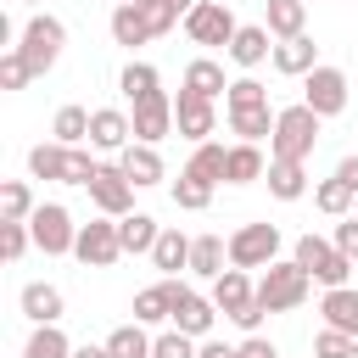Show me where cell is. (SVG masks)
Listing matches in <instances>:
<instances>
[{
    "instance_id": "obj_1",
    "label": "cell",
    "mask_w": 358,
    "mask_h": 358,
    "mask_svg": "<svg viewBox=\"0 0 358 358\" xmlns=\"http://www.w3.org/2000/svg\"><path fill=\"white\" fill-rule=\"evenodd\" d=\"M319 112L308 101L296 106H280L274 112V134H268V157H285V162H308V151L319 145Z\"/></svg>"
},
{
    "instance_id": "obj_2",
    "label": "cell",
    "mask_w": 358,
    "mask_h": 358,
    "mask_svg": "<svg viewBox=\"0 0 358 358\" xmlns=\"http://www.w3.org/2000/svg\"><path fill=\"white\" fill-rule=\"evenodd\" d=\"M308 285H313V274L296 257H285V263L274 257L263 268V280H257V302H263V313H291V308L308 302Z\"/></svg>"
},
{
    "instance_id": "obj_3",
    "label": "cell",
    "mask_w": 358,
    "mask_h": 358,
    "mask_svg": "<svg viewBox=\"0 0 358 358\" xmlns=\"http://www.w3.org/2000/svg\"><path fill=\"white\" fill-rule=\"evenodd\" d=\"M213 302H218V313H224L229 324H241L246 336L263 324V302H257V285H252V280H246V268H235V263H229V268L213 280Z\"/></svg>"
},
{
    "instance_id": "obj_4",
    "label": "cell",
    "mask_w": 358,
    "mask_h": 358,
    "mask_svg": "<svg viewBox=\"0 0 358 358\" xmlns=\"http://www.w3.org/2000/svg\"><path fill=\"white\" fill-rule=\"evenodd\" d=\"M62 45H67V28H62V17H50V11L28 17L22 34H17V50H22V62L34 67V78L50 73V67L62 62Z\"/></svg>"
},
{
    "instance_id": "obj_5",
    "label": "cell",
    "mask_w": 358,
    "mask_h": 358,
    "mask_svg": "<svg viewBox=\"0 0 358 358\" xmlns=\"http://www.w3.org/2000/svg\"><path fill=\"white\" fill-rule=\"evenodd\" d=\"M291 257H296V263H302V268H308V274H313V280H319L324 291H330V285H347V280H352V257H347V252H341L336 241L313 235V229H308V235L296 241V252H291Z\"/></svg>"
},
{
    "instance_id": "obj_6",
    "label": "cell",
    "mask_w": 358,
    "mask_h": 358,
    "mask_svg": "<svg viewBox=\"0 0 358 358\" xmlns=\"http://www.w3.org/2000/svg\"><path fill=\"white\" fill-rule=\"evenodd\" d=\"M73 257L84 263V268H112L117 257H123V235H117V218H90V224H78V241H73Z\"/></svg>"
},
{
    "instance_id": "obj_7",
    "label": "cell",
    "mask_w": 358,
    "mask_h": 358,
    "mask_svg": "<svg viewBox=\"0 0 358 358\" xmlns=\"http://www.w3.org/2000/svg\"><path fill=\"white\" fill-rule=\"evenodd\" d=\"M28 229H34V246H39L45 257L73 252V241H78V224H73V213H67L62 201H39L34 218H28Z\"/></svg>"
},
{
    "instance_id": "obj_8",
    "label": "cell",
    "mask_w": 358,
    "mask_h": 358,
    "mask_svg": "<svg viewBox=\"0 0 358 358\" xmlns=\"http://www.w3.org/2000/svg\"><path fill=\"white\" fill-rule=\"evenodd\" d=\"M235 28H241V22H235V11H229L224 0H196V11L185 17V34H190V45H207V50H213V45H224V50H229Z\"/></svg>"
},
{
    "instance_id": "obj_9",
    "label": "cell",
    "mask_w": 358,
    "mask_h": 358,
    "mask_svg": "<svg viewBox=\"0 0 358 358\" xmlns=\"http://www.w3.org/2000/svg\"><path fill=\"white\" fill-rule=\"evenodd\" d=\"M84 190H90V201H95L106 218L134 213V179L123 173V162H101V168H95V179H90Z\"/></svg>"
},
{
    "instance_id": "obj_10",
    "label": "cell",
    "mask_w": 358,
    "mask_h": 358,
    "mask_svg": "<svg viewBox=\"0 0 358 358\" xmlns=\"http://www.w3.org/2000/svg\"><path fill=\"white\" fill-rule=\"evenodd\" d=\"M280 257V229L274 224H241L229 235V263L235 268H268Z\"/></svg>"
},
{
    "instance_id": "obj_11",
    "label": "cell",
    "mask_w": 358,
    "mask_h": 358,
    "mask_svg": "<svg viewBox=\"0 0 358 358\" xmlns=\"http://www.w3.org/2000/svg\"><path fill=\"white\" fill-rule=\"evenodd\" d=\"M302 101H308L319 117L347 112V73H341V67H330V62H319V67L302 78Z\"/></svg>"
},
{
    "instance_id": "obj_12",
    "label": "cell",
    "mask_w": 358,
    "mask_h": 358,
    "mask_svg": "<svg viewBox=\"0 0 358 358\" xmlns=\"http://www.w3.org/2000/svg\"><path fill=\"white\" fill-rule=\"evenodd\" d=\"M168 280H173V274H168ZM213 319H218V302H213V296H196L190 285H179V280H173V330H185V336L207 341Z\"/></svg>"
},
{
    "instance_id": "obj_13",
    "label": "cell",
    "mask_w": 358,
    "mask_h": 358,
    "mask_svg": "<svg viewBox=\"0 0 358 358\" xmlns=\"http://www.w3.org/2000/svg\"><path fill=\"white\" fill-rule=\"evenodd\" d=\"M173 129H179L190 145H201V140L218 129L213 101H207V95H196V90H179V95H173Z\"/></svg>"
},
{
    "instance_id": "obj_14",
    "label": "cell",
    "mask_w": 358,
    "mask_h": 358,
    "mask_svg": "<svg viewBox=\"0 0 358 358\" xmlns=\"http://www.w3.org/2000/svg\"><path fill=\"white\" fill-rule=\"evenodd\" d=\"M134 140H145V145H157V140H168L173 134V95H145V101H134Z\"/></svg>"
},
{
    "instance_id": "obj_15",
    "label": "cell",
    "mask_w": 358,
    "mask_h": 358,
    "mask_svg": "<svg viewBox=\"0 0 358 358\" xmlns=\"http://www.w3.org/2000/svg\"><path fill=\"white\" fill-rule=\"evenodd\" d=\"M112 39L129 45V50H134V45H151V39H157L151 11H145L140 0H117V6H112Z\"/></svg>"
},
{
    "instance_id": "obj_16",
    "label": "cell",
    "mask_w": 358,
    "mask_h": 358,
    "mask_svg": "<svg viewBox=\"0 0 358 358\" xmlns=\"http://www.w3.org/2000/svg\"><path fill=\"white\" fill-rule=\"evenodd\" d=\"M129 140H134L129 112H117V106H95V112H90V145H95V151H123Z\"/></svg>"
},
{
    "instance_id": "obj_17",
    "label": "cell",
    "mask_w": 358,
    "mask_h": 358,
    "mask_svg": "<svg viewBox=\"0 0 358 358\" xmlns=\"http://www.w3.org/2000/svg\"><path fill=\"white\" fill-rule=\"evenodd\" d=\"M268 56H274V34H268V28H257V22H241V28H235V39H229V62L252 73V67H263Z\"/></svg>"
},
{
    "instance_id": "obj_18",
    "label": "cell",
    "mask_w": 358,
    "mask_h": 358,
    "mask_svg": "<svg viewBox=\"0 0 358 358\" xmlns=\"http://www.w3.org/2000/svg\"><path fill=\"white\" fill-rule=\"evenodd\" d=\"M117 162H123V173L134 179V190H145V185H162V157H157V145H145V140H129L123 151H117Z\"/></svg>"
},
{
    "instance_id": "obj_19",
    "label": "cell",
    "mask_w": 358,
    "mask_h": 358,
    "mask_svg": "<svg viewBox=\"0 0 358 358\" xmlns=\"http://www.w3.org/2000/svg\"><path fill=\"white\" fill-rule=\"evenodd\" d=\"M319 67V45L308 39V34H296V39H280L274 45V73H285V78H308Z\"/></svg>"
},
{
    "instance_id": "obj_20",
    "label": "cell",
    "mask_w": 358,
    "mask_h": 358,
    "mask_svg": "<svg viewBox=\"0 0 358 358\" xmlns=\"http://www.w3.org/2000/svg\"><path fill=\"white\" fill-rule=\"evenodd\" d=\"M268 196L274 201H302L308 196V168L302 162H285V157H268Z\"/></svg>"
},
{
    "instance_id": "obj_21",
    "label": "cell",
    "mask_w": 358,
    "mask_h": 358,
    "mask_svg": "<svg viewBox=\"0 0 358 358\" xmlns=\"http://www.w3.org/2000/svg\"><path fill=\"white\" fill-rule=\"evenodd\" d=\"M22 313L34 319V324H62V313H67V302H62V291L56 285H45V280H34V285H22Z\"/></svg>"
},
{
    "instance_id": "obj_22",
    "label": "cell",
    "mask_w": 358,
    "mask_h": 358,
    "mask_svg": "<svg viewBox=\"0 0 358 358\" xmlns=\"http://www.w3.org/2000/svg\"><path fill=\"white\" fill-rule=\"evenodd\" d=\"M263 173H268L263 151H257L252 140H235L229 157H224V185H252V179H263Z\"/></svg>"
},
{
    "instance_id": "obj_23",
    "label": "cell",
    "mask_w": 358,
    "mask_h": 358,
    "mask_svg": "<svg viewBox=\"0 0 358 358\" xmlns=\"http://www.w3.org/2000/svg\"><path fill=\"white\" fill-rule=\"evenodd\" d=\"M224 263H229V241H224V235H190V274L218 280Z\"/></svg>"
},
{
    "instance_id": "obj_24",
    "label": "cell",
    "mask_w": 358,
    "mask_h": 358,
    "mask_svg": "<svg viewBox=\"0 0 358 358\" xmlns=\"http://www.w3.org/2000/svg\"><path fill=\"white\" fill-rule=\"evenodd\" d=\"M319 313H324V324H330V330L358 336V291H352V285H330V291H324V302H319Z\"/></svg>"
},
{
    "instance_id": "obj_25",
    "label": "cell",
    "mask_w": 358,
    "mask_h": 358,
    "mask_svg": "<svg viewBox=\"0 0 358 358\" xmlns=\"http://www.w3.org/2000/svg\"><path fill=\"white\" fill-rule=\"evenodd\" d=\"M274 39H296L308 34V0H268V22H263Z\"/></svg>"
},
{
    "instance_id": "obj_26",
    "label": "cell",
    "mask_w": 358,
    "mask_h": 358,
    "mask_svg": "<svg viewBox=\"0 0 358 358\" xmlns=\"http://www.w3.org/2000/svg\"><path fill=\"white\" fill-rule=\"evenodd\" d=\"M185 90H196V95L218 101V95H229V78H224V67H218L213 56H196V62L185 67Z\"/></svg>"
},
{
    "instance_id": "obj_27",
    "label": "cell",
    "mask_w": 358,
    "mask_h": 358,
    "mask_svg": "<svg viewBox=\"0 0 358 358\" xmlns=\"http://www.w3.org/2000/svg\"><path fill=\"white\" fill-rule=\"evenodd\" d=\"M134 319H140V324H162V319H173V280L145 285V291L134 296Z\"/></svg>"
},
{
    "instance_id": "obj_28",
    "label": "cell",
    "mask_w": 358,
    "mask_h": 358,
    "mask_svg": "<svg viewBox=\"0 0 358 358\" xmlns=\"http://www.w3.org/2000/svg\"><path fill=\"white\" fill-rule=\"evenodd\" d=\"M313 207H319V213H330V218H347V213L358 207V190H352L347 179H336V173H330V179H319Z\"/></svg>"
},
{
    "instance_id": "obj_29",
    "label": "cell",
    "mask_w": 358,
    "mask_h": 358,
    "mask_svg": "<svg viewBox=\"0 0 358 358\" xmlns=\"http://www.w3.org/2000/svg\"><path fill=\"white\" fill-rule=\"evenodd\" d=\"M34 190H28V179H6L0 185V224H28L34 218Z\"/></svg>"
},
{
    "instance_id": "obj_30",
    "label": "cell",
    "mask_w": 358,
    "mask_h": 358,
    "mask_svg": "<svg viewBox=\"0 0 358 358\" xmlns=\"http://www.w3.org/2000/svg\"><path fill=\"white\" fill-rule=\"evenodd\" d=\"M117 235H123V252H151L157 235H162V224L151 213H123L117 218Z\"/></svg>"
},
{
    "instance_id": "obj_31",
    "label": "cell",
    "mask_w": 358,
    "mask_h": 358,
    "mask_svg": "<svg viewBox=\"0 0 358 358\" xmlns=\"http://www.w3.org/2000/svg\"><path fill=\"white\" fill-rule=\"evenodd\" d=\"M151 263H157L162 274H179V268H190V235H179V229H162V235H157V246H151Z\"/></svg>"
},
{
    "instance_id": "obj_32",
    "label": "cell",
    "mask_w": 358,
    "mask_h": 358,
    "mask_svg": "<svg viewBox=\"0 0 358 358\" xmlns=\"http://www.w3.org/2000/svg\"><path fill=\"white\" fill-rule=\"evenodd\" d=\"M224 157H229V145H218V140H201V145L190 151L185 173H196V179H207V185H224Z\"/></svg>"
},
{
    "instance_id": "obj_33",
    "label": "cell",
    "mask_w": 358,
    "mask_h": 358,
    "mask_svg": "<svg viewBox=\"0 0 358 358\" xmlns=\"http://www.w3.org/2000/svg\"><path fill=\"white\" fill-rule=\"evenodd\" d=\"M28 173H34V179H62V185H67V145H62V140L34 145V151H28Z\"/></svg>"
},
{
    "instance_id": "obj_34",
    "label": "cell",
    "mask_w": 358,
    "mask_h": 358,
    "mask_svg": "<svg viewBox=\"0 0 358 358\" xmlns=\"http://www.w3.org/2000/svg\"><path fill=\"white\" fill-rule=\"evenodd\" d=\"M106 347H112V358H151V336H145V324H140V319L117 324V330L106 336Z\"/></svg>"
},
{
    "instance_id": "obj_35",
    "label": "cell",
    "mask_w": 358,
    "mask_h": 358,
    "mask_svg": "<svg viewBox=\"0 0 358 358\" xmlns=\"http://www.w3.org/2000/svg\"><path fill=\"white\" fill-rule=\"evenodd\" d=\"M22 358H73V341L62 336V324H34Z\"/></svg>"
},
{
    "instance_id": "obj_36",
    "label": "cell",
    "mask_w": 358,
    "mask_h": 358,
    "mask_svg": "<svg viewBox=\"0 0 358 358\" xmlns=\"http://www.w3.org/2000/svg\"><path fill=\"white\" fill-rule=\"evenodd\" d=\"M229 134H241V140H263V134H274V112L268 106H241V112H229Z\"/></svg>"
},
{
    "instance_id": "obj_37",
    "label": "cell",
    "mask_w": 358,
    "mask_h": 358,
    "mask_svg": "<svg viewBox=\"0 0 358 358\" xmlns=\"http://www.w3.org/2000/svg\"><path fill=\"white\" fill-rule=\"evenodd\" d=\"M117 90H123L129 101H145V95H157V90H162V78H157V67H151V62H129V67H123V78H117Z\"/></svg>"
},
{
    "instance_id": "obj_38",
    "label": "cell",
    "mask_w": 358,
    "mask_h": 358,
    "mask_svg": "<svg viewBox=\"0 0 358 358\" xmlns=\"http://www.w3.org/2000/svg\"><path fill=\"white\" fill-rule=\"evenodd\" d=\"M50 134H56L62 145H84V140H90V112H84V106H62L56 123H50Z\"/></svg>"
},
{
    "instance_id": "obj_39",
    "label": "cell",
    "mask_w": 358,
    "mask_h": 358,
    "mask_svg": "<svg viewBox=\"0 0 358 358\" xmlns=\"http://www.w3.org/2000/svg\"><path fill=\"white\" fill-rule=\"evenodd\" d=\"M207 201H213V185H207V179H196V173H179V179H173V207L201 213Z\"/></svg>"
},
{
    "instance_id": "obj_40",
    "label": "cell",
    "mask_w": 358,
    "mask_h": 358,
    "mask_svg": "<svg viewBox=\"0 0 358 358\" xmlns=\"http://www.w3.org/2000/svg\"><path fill=\"white\" fill-rule=\"evenodd\" d=\"M313 358H358V336H347V330H319L313 336Z\"/></svg>"
},
{
    "instance_id": "obj_41",
    "label": "cell",
    "mask_w": 358,
    "mask_h": 358,
    "mask_svg": "<svg viewBox=\"0 0 358 358\" xmlns=\"http://www.w3.org/2000/svg\"><path fill=\"white\" fill-rule=\"evenodd\" d=\"M241 106H268V90L257 78H235L229 95H224V112H241Z\"/></svg>"
},
{
    "instance_id": "obj_42",
    "label": "cell",
    "mask_w": 358,
    "mask_h": 358,
    "mask_svg": "<svg viewBox=\"0 0 358 358\" xmlns=\"http://www.w3.org/2000/svg\"><path fill=\"white\" fill-rule=\"evenodd\" d=\"M151 358H196V336L162 330V336H151Z\"/></svg>"
},
{
    "instance_id": "obj_43",
    "label": "cell",
    "mask_w": 358,
    "mask_h": 358,
    "mask_svg": "<svg viewBox=\"0 0 358 358\" xmlns=\"http://www.w3.org/2000/svg\"><path fill=\"white\" fill-rule=\"evenodd\" d=\"M28 78H34V67H28V62H22V50L11 45V50L0 56V90H22Z\"/></svg>"
},
{
    "instance_id": "obj_44",
    "label": "cell",
    "mask_w": 358,
    "mask_h": 358,
    "mask_svg": "<svg viewBox=\"0 0 358 358\" xmlns=\"http://www.w3.org/2000/svg\"><path fill=\"white\" fill-rule=\"evenodd\" d=\"M28 241H34L28 224H0V257H6V263H17V257L28 252Z\"/></svg>"
},
{
    "instance_id": "obj_45",
    "label": "cell",
    "mask_w": 358,
    "mask_h": 358,
    "mask_svg": "<svg viewBox=\"0 0 358 358\" xmlns=\"http://www.w3.org/2000/svg\"><path fill=\"white\" fill-rule=\"evenodd\" d=\"M95 168H101V162H95L84 145H67V185H90V179H95Z\"/></svg>"
},
{
    "instance_id": "obj_46",
    "label": "cell",
    "mask_w": 358,
    "mask_h": 358,
    "mask_svg": "<svg viewBox=\"0 0 358 358\" xmlns=\"http://www.w3.org/2000/svg\"><path fill=\"white\" fill-rule=\"evenodd\" d=\"M336 246H341V252L358 263V213H347V218L336 224Z\"/></svg>"
},
{
    "instance_id": "obj_47",
    "label": "cell",
    "mask_w": 358,
    "mask_h": 358,
    "mask_svg": "<svg viewBox=\"0 0 358 358\" xmlns=\"http://www.w3.org/2000/svg\"><path fill=\"white\" fill-rule=\"evenodd\" d=\"M235 358H280V352H274V341H268V336H257V330H252V336L235 347Z\"/></svg>"
},
{
    "instance_id": "obj_48",
    "label": "cell",
    "mask_w": 358,
    "mask_h": 358,
    "mask_svg": "<svg viewBox=\"0 0 358 358\" xmlns=\"http://www.w3.org/2000/svg\"><path fill=\"white\" fill-rule=\"evenodd\" d=\"M336 179H347V185L358 190V157H341V162H336Z\"/></svg>"
},
{
    "instance_id": "obj_49",
    "label": "cell",
    "mask_w": 358,
    "mask_h": 358,
    "mask_svg": "<svg viewBox=\"0 0 358 358\" xmlns=\"http://www.w3.org/2000/svg\"><path fill=\"white\" fill-rule=\"evenodd\" d=\"M196 358H235V347H224V341H201Z\"/></svg>"
},
{
    "instance_id": "obj_50",
    "label": "cell",
    "mask_w": 358,
    "mask_h": 358,
    "mask_svg": "<svg viewBox=\"0 0 358 358\" xmlns=\"http://www.w3.org/2000/svg\"><path fill=\"white\" fill-rule=\"evenodd\" d=\"M73 358H112V347H106V341H101V347L84 341V347H73Z\"/></svg>"
},
{
    "instance_id": "obj_51",
    "label": "cell",
    "mask_w": 358,
    "mask_h": 358,
    "mask_svg": "<svg viewBox=\"0 0 358 358\" xmlns=\"http://www.w3.org/2000/svg\"><path fill=\"white\" fill-rule=\"evenodd\" d=\"M140 6H162V0H140Z\"/></svg>"
},
{
    "instance_id": "obj_52",
    "label": "cell",
    "mask_w": 358,
    "mask_h": 358,
    "mask_svg": "<svg viewBox=\"0 0 358 358\" xmlns=\"http://www.w3.org/2000/svg\"><path fill=\"white\" fill-rule=\"evenodd\" d=\"M352 213H358V207H352Z\"/></svg>"
},
{
    "instance_id": "obj_53",
    "label": "cell",
    "mask_w": 358,
    "mask_h": 358,
    "mask_svg": "<svg viewBox=\"0 0 358 358\" xmlns=\"http://www.w3.org/2000/svg\"><path fill=\"white\" fill-rule=\"evenodd\" d=\"M308 6H313V0H308Z\"/></svg>"
},
{
    "instance_id": "obj_54",
    "label": "cell",
    "mask_w": 358,
    "mask_h": 358,
    "mask_svg": "<svg viewBox=\"0 0 358 358\" xmlns=\"http://www.w3.org/2000/svg\"><path fill=\"white\" fill-rule=\"evenodd\" d=\"M28 6H34V0H28Z\"/></svg>"
}]
</instances>
